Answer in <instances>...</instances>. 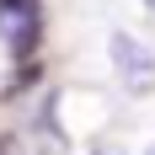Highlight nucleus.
<instances>
[{
    "label": "nucleus",
    "mask_w": 155,
    "mask_h": 155,
    "mask_svg": "<svg viewBox=\"0 0 155 155\" xmlns=\"http://www.w3.org/2000/svg\"><path fill=\"white\" fill-rule=\"evenodd\" d=\"M150 155H155V144H150Z\"/></svg>",
    "instance_id": "39448f33"
},
{
    "label": "nucleus",
    "mask_w": 155,
    "mask_h": 155,
    "mask_svg": "<svg viewBox=\"0 0 155 155\" xmlns=\"http://www.w3.org/2000/svg\"><path fill=\"white\" fill-rule=\"evenodd\" d=\"M0 38L11 48V59H32V48L43 38V0H0Z\"/></svg>",
    "instance_id": "f257e3e1"
},
{
    "label": "nucleus",
    "mask_w": 155,
    "mask_h": 155,
    "mask_svg": "<svg viewBox=\"0 0 155 155\" xmlns=\"http://www.w3.org/2000/svg\"><path fill=\"white\" fill-rule=\"evenodd\" d=\"M112 70L123 75L128 91H150V86H155V59H150V48H144L139 38H128V32H112Z\"/></svg>",
    "instance_id": "f03ea898"
},
{
    "label": "nucleus",
    "mask_w": 155,
    "mask_h": 155,
    "mask_svg": "<svg viewBox=\"0 0 155 155\" xmlns=\"http://www.w3.org/2000/svg\"><path fill=\"white\" fill-rule=\"evenodd\" d=\"M86 155H123L118 144H96V150H86Z\"/></svg>",
    "instance_id": "7ed1b4c3"
},
{
    "label": "nucleus",
    "mask_w": 155,
    "mask_h": 155,
    "mask_svg": "<svg viewBox=\"0 0 155 155\" xmlns=\"http://www.w3.org/2000/svg\"><path fill=\"white\" fill-rule=\"evenodd\" d=\"M144 11H150V16H155V0H144Z\"/></svg>",
    "instance_id": "20e7f679"
}]
</instances>
